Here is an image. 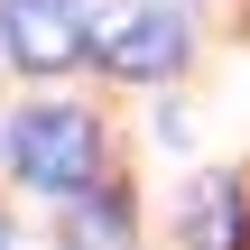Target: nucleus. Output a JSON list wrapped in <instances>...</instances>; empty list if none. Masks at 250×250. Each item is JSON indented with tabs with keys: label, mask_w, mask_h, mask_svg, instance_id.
<instances>
[{
	"label": "nucleus",
	"mask_w": 250,
	"mask_h": 250,
	"mask_svg": "<svg viewBox=\"0 0 250 250\" xmlns=\"http://www.w3.org/2000/svg\"><path fill=\"white\" fill-rule=\"evenodd\" d=\"M93 158H102V130H93L83 111L37 102V111L9 121V167H19V186H37V195H83Z\"/></svg>",
	"instance_id": "1"
},
{
	"label": "nucleus",
	"mask_w": 250,
	"mask_h": 250,
	"mask_svg": "<svg viewBox=\"0 0 250 250\" xmlns=\"http://www.w3.org/2000/svg\"><path fill=\"white\" fill-rule=\"evenodd\" d=\"M83 28H93V56L130 83H158V74L186 65V19L176 9H83Z\"/></svg>",
	"instance_id": "2"
},
{
	"label": "nucleus",
	"mask_w": 250,
	"mask_h": 250,
	"mask_svg": "<svg viewBox=\"0 0 250 250\" xmlns=\"http://www.w3.org/2000/svg\"><path fill=\"white\" fill-rule=\"evenodd\" d=\"M0 46H9L28 74H65V65L93 46L83 0H9V9H0Z\"/></svg>",
	"instance_id": "3"
},
{
	"label": "nucleus",
	"mask_w": 250,
	"mask_h": 250,
	"mask_svg": "<svg viewBox=\"0 0 250 250\" xmlns=\"http://www.w3.org/2000/svg\"><path fill=\"white\" fill-rule=\"evenodd\" d=\"M186 250H250V186L241 176H204L186 195Z\"/></svg>",
	"instance_id": "4"
},
{
	"label": "nucleus",
	"mask_w": 250,
	"mask_h": 250,
	"mask_svg": "<svg viewBox=\"0 0 250 250\" xmlns=\"http://www.w3.org/2000/svg\"><path fill=\"white\" fill-rule=\"evenodd\" d=\"M65 250H130V204L111 186H93L74 213H65Z\"/></svg>",
	"instance_id": "5"
},
{
	"label": "nucleus",
	"mask_w": 250,
	"mask_h": 250,
	"mask_svg": "<svg viewBox=\"0 0 250 250\" xmlns=\"http://www.w3.org/2000/svg\"><path fill=\"white\" fill-rule=\"evenodd\" d=\"M0 250H9V232H0Z\"/></svg>",
	"instance_id": "6"
}]
</instances>
